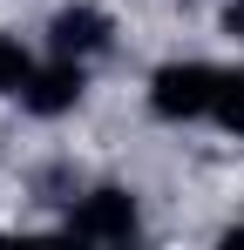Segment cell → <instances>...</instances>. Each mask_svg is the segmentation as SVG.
Returning <instances> with one entry per match:
<instances>
[{"label":"cell","instance_id":"obj_2","mask_svg":"<svg viewBox=\"0 0 244 250\" xmlns=\"http://www.w3.org/2000/svg\"><path fill=\"white\" fill-rule=\"evenodd\" d=\"M61 230L81 237V244H129V237L143 230V203H136V189H122V183H95V189H81L75 203H68Z\"/></svg>","mask_w":244,"mask_h":250},{"label":"cell","instance_id":"obj_1","mask_svg":"<svg viewBox=\"0 0 244 250\" xmlns=\"http://www.w3.org/2000/svg\"><path fill=\"white\" fill-rule=\"evenodd\" d=\"M217 82H224V68H210V61H163L149 75V115L156 122H210Z\"/></svg>","mask_w":244,"mask_h":250},{"label":"cell","instance_id":"obj_8","mask_svg":"<svg viewBox=\"0 0 244 250\" xmlns=\"http://www.w3.org/2000/svg\"><path fill=\"white\" fill-rule=\"evenodd\" d=\"M224 250H244V223H231V230H224Z\"/></svg>","mask_w":244,"mask_h":250},{"label":"cell","instance_id":"obj_6","mask_svg":"<svg viewBox=\"0 0 244 250\" xmlns=\"http://www.w3.org/2000/svg\"><path fill=\"white\" fill-rule=\"evenodd\" d=\"M27 75H34V54L14 41V34H0V102L14 95L21 102V88H27Z\"/></svg>","mask_w":244,"mask_h":250},{"label":"cell","instance_id":"obj_4","mask_svg":"<svg viewBox=\"0 0 244 250\" xmlns=\"http://www.w3.org/2000/svg\"><path fill=\"white\" fill-rule=\"evenodd\" d=\"M116 47V21L102 14V7H54L48 14V54H68V61H95V54H109Z\"/></svg>","mask_w":244,"mask_h":250},{"label":"cell","instance_id":"obj_5","mask_svg":"<svg viewBox=\"0 0 244 250\" xmlns=\"http://www.w3.org/2000/svg\"><path fill=\"white\" fill-rule=\"evenodd\" d=\"M210 122L224 128L231 142H244V68H224V82H217V108H210Z\"/></svg>","mask_w":244,"mask_h":250},{"label":"cell","instance_id":"obj_7","mask_svg":"<svg viewBox=\"0 0 244 250\" xmlns=\"http://www.w3.org/2000/svg\"><path fill=\"white\" fill-rule=\"evenodd\" d=\"M224 34H231V41H244V0H231V7H224Z\"/></svg>","mask_w":244,"mask_h":250},{"label":"cell","instance_id":"obj_3","mask_svg":"<svg viewBox=\"0 0 244 250\" xmlns=\"http://www.w3.org/2000/svg\"><path fill=\"white\" fill-rule=\"evenodd\" d=\"M81 95H88V61L48 54V61H34V75L21 88V108H27L34 122H61V115L81 108Z\"/></svg>","mask_w":244,"mask_h":250}]
</instances>
